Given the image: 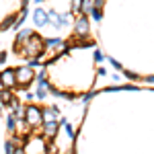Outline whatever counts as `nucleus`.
<instances>
[{
	"label": "nucleus",
	"mask_w": 154,
	"mask_h": 154,
	"mask_svg": "<svg viewBox=\"0 0 154 154\" xmlns=\"http://www.w3.org/2000/svg\"><path fill=\"white\" fill-rule=\"evenodd\" d=\"M14 74H17V88H27V84L33 82V78H35L37 74L35 70H33V66H21V68H17L14 70Z\"/></svg>",
	"instance_id": "obj_1"
},
{
	"label": "nucleus",
	"mask_w": 154,
	"mask_h": 154,
	"mask_svg": "<svg viewBox=\"0 0 154 154\" xmlns=\"http://www.w3.org/2000/svg\"><path fill=\"white\" fill-rule=\"evenodd\" d=\"M25 119L31 128H39L43 125V109H39L37 105H27L25 109Z\"/></svg>",
	"instance_id": "obj_2"
},
{
	"label": "nucleus",
	"mask_w": 154,
	"mask_h": 154,
	"mask_svg": "<svg viewBox=\"0 0 154 154\" xmlns=\"http://www.w3.org/2000/svg\"><path fill=\"white\" fill-rule=\"evenodd\" d=\"M88 19H86V14H78V19H76V23H74V31H76V35L78 37H88Z\"/></svg>",
	"instance_id": "obj_3"
},
{
	"label": "nucleus",
	"mask_w": 154,
	"mask_h": 154,
	"mask_svg": "<svg viewBox=\"0 0 154 154\" xmlns=\"http://www.w3.org/2000/svg\"><path fill=\"white\" fill-rule=\"evenodd\" d=\"M0 84L6 86V88H17V74H14L12 68L0 72Z\"/></svg>",
	"instance_id": "obj_4"
},
{
	"label": "nucleus",
	"mask_w": 154,
	"mask_h": 154,
	"mask_svg": "<svg viewBox=\"0 0 154 154\" xmlns=\"http://www.w3.org/2000/svg\"><path fill=\"white\" fill-rule=\"evenodd\" d=\"M0 101L8 107L11 111L19 105V101H17V99H14V95H12V88H6V86H2V88H0Z\"/></svg>",
	"instance_id": "obj_5"
},
{
	"label": "nucleus",
	"mask_w": 154,
	"mask_h": 154,
	"mask_svg": "<svg viewBox=\"0 0 154 154\" xmlns=\"http://www.w3.org/2000/svg\"><path fill=\"white\" fill-rule=\"evenodd\" d=\"M49 11H45V8H35L33 11V23H35V27H45V25H49Z\"/></svg>",
	"instance_id": "obj_6"
},
{
	"label": "nucleus",
	"mask_w": 154,
	"mask_h": 154,
	"mask_svg": "<svg viewBox=\"0 0 154 154\" xmlns=\"http://www.w3.org/2000/svg\"><path fill=\"white\" fill-rule=\"evenodd\" d=\"M60 130V121H43V138L54 140Z\"/></svg>",
	"instance_id": "obj_7"
},
{
	"label": "nucleus",
	"mask_w": 154,
	"mask_h": 154,
	"mask_svg": "<svg viewBox=\"0 0 154 154\" xmlns=\"http://www.w3.org/2000/svg\"><path fill=\"white\" fill-rule=\"evenodd\" d=\"M33 35V31L29 29V27H25V29H21L19 33H17V43H14V48H21L25 41H29V37Z\"/></svg>",
	"instance_id": "obj_8"
},
{
	"label": "nucleus",
	"mask_w": 154,
	"mask_h": 154,
	"mask_svg": "<svg viewBox=\"0 0 154 154\" xmlns=\"http://www.w3.org/2000/svg\"><path fill=\"white\" fill-rule=\"evenodd\" d=\"M6 130L11 131V134H14V131H17V115H14L12 111H11V115L6 117Z\"/></svg>",
	"instance_id": "obj_9"
},
{
	"label": "nucleus",
	"mask_w": 154,
	"mask_h": 154,
	"mask_svg": "<svg viewBox=\"0 0 154 154\" xmlns=\"http://www.w3.org/2000/svg\"><path fill=\"white\" fill-rule=\"evenodd\" d=\"M48 84L49 82H43V84H39V86H37V91H35V97L37 99H39V101H43V99H45V97H48Z\"/></svg>",
	"instance_id": "obj_10"
},
{
	"label": "nucleus",
	"mask_w": 154,
	"mask_h": 154,
	"mask_svg": "<svg viewBox=\"0 0 154 154\" xmlns=\"http://www.w3.org/2000/svg\"><path fill=\"white\" fill-rule=\"evenodd\" d=\"M45 48L54 49V48H66V43L60 39V37H56V39H45Z\"/></svg>",
	"instance_id": "obj_11"
},
{
	"label": "nucleus",
	"mask_w": 154,
	"mask_h": 154,
	"mask_svg": "<svg viewBox=\"0 0 154 154\" xmlns=\"http://www.w3.org/2000/svg\"><path fill=\"white\" fill-rule=\"evenodd\" d=\"M25 109H27V105H21V103H19V105L14 107V109H12V113H14V115H17V119H23L25 117Z\"/></svg>",
	"instance_id": "obj_12"
},
{
	"label": "nucleus",
	"mask_w": 154,
	"mask_h": 154,
	"mask_svg": "<svg viewBox=\"0 0 154 154\" xmlns=\"http://www.w3.org/2000/svg\"><path fill=\"white\" fill-rule=\"evenodd\" d=\"M82 4H84V0H72V12L74 14L82 12Z\"/></svg>",
	"instance_id": "obj_13"
},
{
	"label": "nucleus",
	"mask_w": 154,
	"mask_h": 154,
	"mask_svg": "<svg viewBox=\"0 0 154 154\" xmlns=\"http://www.w3.org/2000/svg\"><path fill=\"white\" fill-rule=\"evenodd\" d=\"M91 17H93L97 23H99V21L103 19V12H101V8H99V6H93V11H91Z\"/></svg>",
	"instance_id": "obj_14"
},
{
	"label": "nucleus",
	"mask_w": 154,
	"mask_h": 154,
	"mask_svg": "<svg viewBox=\"0 0 154 154\" xmlns=\"http://www.w3.org/2000/svg\"><path fill=\"white\" fill-rule=\"evenodd\" d=\"M37 82H39V84L48 82V80H45V68H41V70H37Z\"/></svg>",
	"instance_id": "obj_15"
},
{
	"label": "nucleus",
	"mask_w": 154,
	"mask_h": 154,
	"mask_svg": "<svg viewBox=\"0 0 154 154\" xmlns=\"http://www.w3.org/2000/svg\"><path fill=\"white\" fill-rule=\"evenodd\" d=\"M12 23H14V17H8V19L4 21V23L0 25V31H6V29H8V27H11Z\"/></svg>",
	"instance_id": "obj_16"
},
{
	"label": "nucleus",
	"mask_w": 154,
	"mask_h": 154,
	"mask_svg": "<svg viewBox=\"0 0 154 154\" xmlns=\"http://www.w3.org/2000/svg\"><path fill=\"white\" fill-rule=\"evenodd\" d=\"M64 130H66V134H68V138H70V140H74V128H72L68 121L64 123Z\"/></svg>",
	"instance_id": "obj_17"
},
{
	"label": "nucleus",
	"mask_w": 154,
	"mask_h": 154,
	"mask_svg": "<svg viewBox=\"0 0 154 154\" xmlns=\"http://www.w3.org/2000/svg\"><path fill=\"white\" fill-rule=\"evenodd\" d=\"M107 60H109V64H111V66H113L115 70H123V68H121V64H119L117 60H113V58H107Z\"/></svg>",
	"instance_id": "obj_18"
},
{
	"label": "nucleus",
	"mask_w": 154,
	"mask_h": 154,
	"mask_svg": "<svg viewBox=\"0 0 154 154\" xmlns=\"http://www.w3.org/2000/svg\"><path fill=\"white\" fill-rule=\"evenodd\" d=\"M25 99H27V103H29V101H33V99H37V97H35V93H29V91H25Z\"/></svg>",
	"instance_id": "obj_19"
},
{
	"label": "nucleus",
	"mask_w": 154,
	"mask_h": 154,
	"mask_svg": "<svg viewBox=\"0 0 154 154\" xmlns=\"http://www.w3.org/2000/svg\"><path fill=\"white\" fill-rule=\"evenodd\" d=\"M97 95V91H91V93H88V95L84 97V105H86V103H88V101H91V99H93V97Z\"/></svg>",
	"instance_id": "obj_20"
},
{
	"label": "nucleus",
	"mask_w": 154,
	"mask_h": 154,
	"mask_svg": "<svg viewBox=\"0 0 154 154\" xmlns=\"http://www.w3.org/2000/svg\"><path fill=\"white\" fill-rule=\"evenodd\" d=\"M123 74H125L128 78H131V80H136V78H138V74H134V72H128V70H123Z\"/></svg>",
	"instance_id": "obj_21"
},
{
	"label": "nucleus",
	"mask_w": 154,
	"mask_h": 154,
	"mask_svg": "<svg viewBox=\"0 0 154 154\" xmlns=\"http://www.w3.org/2000/svg\"><path fill=\"white\" fill-rule=\"evenodd\" d=\"M95 60L97 62H103V54H101L99 49H95Z\"/></svg>",
	"instance_id": "obj_22"
},
{
	"label": "nucleus",
	"mask_w": 154,
	"mask_h": 154,
	"mask_svg": "<svg viewBox=\"0 0 154 154\" xmlns=\"http://www.w3.org/2000/svg\"><path fill=\"white\" fill-rule=\"evenodd\" d=\"M107 72H105V68H97V76H105Z\"/></svg>",
	"instance_id": "obj_23"
},
{
	"label": "nucleus",
	"mask_w": 154,
	"mask_h": 154,
	"mask_svg": "<svg viewBox=\"0 0 154 154\" xmlns=\"http://www.w3.org/2000/svg\"><path fill=\"white\" fill-rule=\"evenodd\" d=\"M93 2H95V6H99V8H101V6L105 4V0H93Z\"/></svg>",
	"instance_id": "obj_24"
},
{
	"label": "nucleus",
	"mask_w": 154,
	"mask_h": 154,
	"mask_svg": "<svg viewBox=\"0 0 154 154\" xmlns=\"http://www.w3.org/2000/svg\"><path fill=\"white\" fill-rule=\"evenodd\" d=\"M144 80H146V82H154V74H152V76H146Z\"/></svg>",
	"instance_id": "obj_25"
},
{
	"label": "nucleus",
	"mask_w": 154,
	"mask_h": 154,
	"mask_svg": "<svg viewBox=\"0 0 154 154\" xmlns=\"http://www.w3.org/2000/svg\"><path fill=\"white\" fill-rule=\"evenodd\" d=\"M0 62H6V54H0Z\"/></svg>",
	"instance_id": "obj_26"
},
{
	"label": "nucleus",
	"mask_w": 154,
	"mask_h": 154,
	"mask_svg": "<svg viewBox=\"0 0 154 154\" xmlns=\"http://www.w3.org/2000/svg\"><path fill=\"white\" fill-rule=\"evenodd\" d=\"M2 107H4V103H2V101H0V113H2Z\"/></svg>",
	"instance_id": "obj_27"
},
{
	"label": "nucleus",
	"mask_w": 154,
	"mask_h": 154,
	"mask_svg": "<svg viewBox=\"0 0 154 154\" xmlns=\"http://www.w3.org/2000/svg\"><path fill=\"white\" fill-rule=\"evenodd\" d=\"M35 2H37V4H39V2H43V0H35Z\"/></svg>",
	"instance_id": "obj_28"
}]
</instances>
